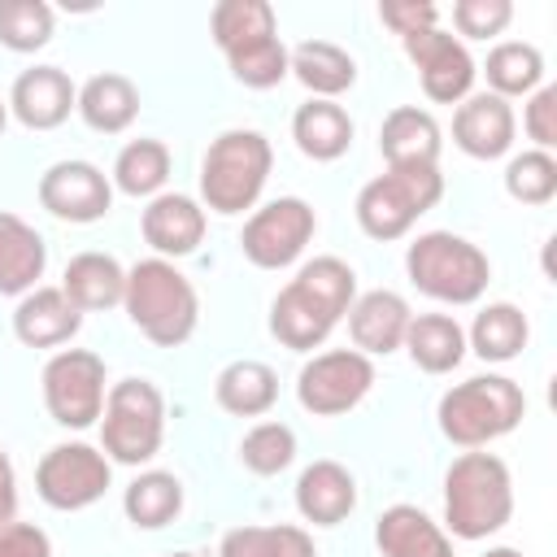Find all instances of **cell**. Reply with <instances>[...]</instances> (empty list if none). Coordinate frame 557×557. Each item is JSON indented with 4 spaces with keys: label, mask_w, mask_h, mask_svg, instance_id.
I'll list each match as a JSON object with an SVG mask.
<instances>
[{
    "label": "cell",
    "mask_w": 557,
    "mask_h": 557,
    "mask_svg": "<svg viewBox=\"0 0 557 557\" xmlns=\"http://www.w3.org/2000/svg\"><path fill=\"white\" fill-rule=\"evenodd\" d=\"M357 300V270L344 257H313L270 300V335L292 352H313Z\"/></svg>",
    "instance_id": "obj_1"
},
{
    "label": "cell",
    "mask_w": 557,
    "mask_h": 557,
    "mask_svg": "<svg viewBox=\"0 0 557 557\" xmlns=\"http://www.w3.org/2000/svg\"><path fill=\"white\" fill-rule=\"evenodd\" d=\"M122 309H126L131 326L144 339H152L157 348L187 344L200 322V296H196L191 278L165 257H144L126 270Z\"/></svg>",
    "instance_id": "obj_2"
},
{
    "label": "cell",
    "mask_w": 557,
    "mask_h": 557,
    "mask_svg": "<svg viewBox=\"0 0 557 557\" xmlns=\"http://www.w3.org/2000/svg\"><path fill=\"white\" fill-rule=\"evenodd\" d=\"M513 518V479L496 453L466 448L444 470V531L457 540H487Z\"/></svg>",
    "instance_id": "obj_3"
},
{
    "label": "cell",
    "mask_w": 557,
    "mask_h": 557,
    "mask_svg": "<svg viewBox=\"0 0 557 557\" xmlns=\"http://www.w3.org/2000/svg\"><path fill=\"white\" fill-rule=\"evenodd\" d=\"M522 418L527 396L509 374H474L466 383H453L435 405L440 435L457 448H487L492 440L509 435Z\"/></svg>",
    "instance_id": "obj_4"
},
{
    "label": "cell",
    "mask_w": 557,
    "mask_h": 557,
    "mask_svg": "<svg viewBox=\"0 0 557 557\" xmlns=\"http://www.w3.org/2000/svg\"><path fill=\"white\" fill-rule=\"evenodd\" d=\"M270 165H274V148L261 131H248V126L222 131L200 161V205L222 218L257 209Z\"/></svg>",
    "instance_id": "obj_5"
},
{
    "label": "cell",
    "mask_w": 557,
    "mask_h": 557,
    "mask_svg": "<svg viewBox=\"0 0 557 557\" xmlns=\"http://www.w3.org/2000/svg\"><path fill=\"white\" fill-rule=\"evenodd\" d=\"M409 283L440 305H474L492 283V261L479 244L453 231H426L405 248Z\"/></svg>",
    "instance_id": "obj_6"
},
{
    "label": "cell",
    "mask_w": 557,
    "mask_h": 557,
    "mask_svg": "<svg viewBox=\"0 0 557 557\" xmlns=\"http://www.w3.org/2000/svg\"><path fill=\"white\" fill-rule=\"evenodd\" d=\"M440 196H444L440 165H387L379 178H370L357 191L352 213L370 239L392 244V239H405L413 222L440 205Z\"/></svg>",
    "instance_id": "obj_7"
},
{
    "label": "cell",
    "mask_w": 557,
    "mask_h": 557,
    "mask_svg": "<svg viewBox=\"0 0 557 557\" xmlns=\"http://www.w3.org/2000/svg\"><path fill=\"white\" fill-rule=\"evenodd\" d=\"M165 440V396L152 379H117L100 413V453L117 466H144Z\"/></svg>",
    "instance_id": "obj_8"
},
{
    "label": "cell",
    "mask_w": 557,
    "mask_h": 557,
    "mask_svg": "<svg viewBox=\"0 0 557 557\" xmlns=\"http://www.w3.org/2000/svg\"><path fill=\"white\" fill-rule=\"evenodd\" d=\"M44 409L65 431H87L104 413V361L91 348H57L39 374Z\"/></svg>",
    "instance_id": "obj_9"
},
{
    "label": "cell",
    "mask_w": 557,
    "mask_h": 557,
    "mask_svg": "<svg viewBox=\"0 0 557 557\" xmlns=\"http://www.w3.org/2000/svg\"><path fill=\"white\" fill-rule=\"evenodd\" d=\"M113 483V461L96 444H52L35 466V492L48 509L78 513L96 505Z\"/></svg>",
    "instance_id": "obj_10"
},
{
    "label": "cell",
    "mask_w": 557,
    "mask_h": 557,
    "mask_svg": "<svg viewBox=\"0 0 557 557\" xmlns=\"http://www.w3.org/2000/svg\"><path fill=\"white\" fill-rule=\"evenodd\" d=\"M374 387V361L357 348L313 352L296 374V400L313 418H339L357 409Z\"/></svg>",
    "instance_id": "obj_11"
},
{
    "label": "cell",
    "mask_w": 557,
    "mask_h": 557,
    "mask_svg": "<svg viewBox=\"0 0 557 557\" xmlns=\"http://www.w3.org/2000/svg\"><path fill=\"white\" fill-rule=\"evenodd\" d=\"M313 231H318L313 205L300 196H278L248 213V222L239 231V252L257 270H287L309 248Z\"/></svg>",
    "instance_id": "obj_12"
},
{
    "label": "cell",
    "mask_w": 557,
    "mask_h": 557,
    "mask_svg": "<svg viewBox=\"0 0 557 557\" xmlns=\"http://www.w3.org/2000/svg\"><path fill=\"white\" fill-rule=\"evenodd\" d=\"M400 44H405V57L418 65V83H422V96L426 100H435V104H461L470 96L479 65H474L470 48L457 35L431 26V30L405 35Z\"/></svg>",
    "instance_id": "obj_13"
},
{
    "label": "cell",
    "mask_w": 557,
    "mask_h": 557,
    "mask_svg": "<svg viewBox=\"0 0 557 557\" xmlns=\"http://www.w3.org/2000/svg\"><path fill=\"white\" fill-rule=\"evenodd\" d=\"M39 205L57 222L87 226L113 209V183L91 161H57L39 174Z\"/></svg>",
    "instance_id": "obj_14"
},
{
    "label": "cell",
    "mask_w": 557,
    "mask_h": 557,
    "mask_svg": "<svg viewBox=\"0 0 557 557\" xmlns=\"http://www.w3.org/2000/svg\"><path fill=\"white\" fill-rule=\"evenodd\" d=\"M78 109V87L61 65H30L9 87V113L26 131H57Z\"/></svg>",
    "instance_id": "obj_15"
},
{
    "label": "cell",
    "mask_w": 557,
    "mask_h": 557,
    "mask_svg": "<svg viewBox=\"0 0 557 557\" xmlns=\"http://www.w3.org/2000/svg\"><path fill=\"white\" fill-rule=\"evenodd\" d=\"M205 205L196 196H183V191H161L148 200V209L139 213V235L144 244L165 257V261H178V257H191L205 239Z\"/></svg>",
    "instance_id": "obj_16"
},
{
    "label": "cell",
    "mask_w": 557,
    "mask_h": 557,
    "mask_svg": "<svg viewBox=\"0 0 557 557\" xmlns=\"http://www.w3.org/2000/svg\"><path fill=\"white\" fill-rule=\"evenodd\" d=\"M518 117L513 104L492 91H470L453 113V144L474 161H496L513 148Z\"/></svg>",
    "instance_id": "obj_17"
},
{
    "label": "cell",
    "mask_w": 557,
    "mask_h": 557,
    "mask_svg": "<svg viewBox=\"0 0 557 557\" xmlns=\"http://www.w3.org/2000/svg\"><path fill=\"white\" fill-rule=\"evenodd\" d=\"M348 339L357 352L366 357H387L405 344V331H409V318L413 309L405 305L400 292L392 287H374V292H361L352 305H348Z\"/></svg>",
    "instance_id": "obj_18"
},
{
    "label": "cell",
    "mask_w": 557,
    "mask_h": 557,
    "mask_svg": "<svg viewBox=\"0 0 557 557\" xmlns=\"http://www.w3.org/2000/svg\"><path fill=\"white\" fill-rule=\"evenodd\" d=\"M296 509L313 527H339L357 509V479L348 466L318 457L296 479Z\"/></svg>",
    "instance_id": "obj_19"
},
{
    "label": "cell",
    "mask_w": 557,
    "mask_h": 557,
    "mask_svg": "<svg viewBox=\"0 0 557 557\" xmlns=\"http://www.w3.org/2000/svg\"><path fill=\"white\" fill-rule=\"evenodd\" d=\"M83 313L65 300L61 287H35L13 309V335L26 348H61L78 335Z\"/></svg>",
    "instance_id": "obj_20"
},
{
    "label": "cell",
    "mask_w": 557,
    "mask_h": 557,
    "mask_svg": "<svg viewBox=\"0 0 557 557\" xmlns=\"http://www.w3.org/2000/svg\"><path fill=\"white\" fill-rule=\"evenodd\" d=\"M374 544L383 557H453L448 531L418 505H387L374 522Z\"/></svg>",
    "instance_id": "obj_21"
},
{
    "label": "cell",
    "mask_w": 557,
    "mask_h": 557,
    "mask_svg": "<svg viewBox=\"0 0 557 557\" xmlns=\"http://www.w3.org/2000/svg\"><path fill=\"white\" fill-rule=\"evenodd\" d=\"M61 292L78 313L113 309V305H122V292H126V265L113 252H96V248L78 252L65 261Z\"/></svg>",
    "instance_id": "obj_22"
},
{
    "label": "cell",
    "mask_w": 557,
    "mask_h": 557,
    "mask_svg": "<svg viewBox=\"0 0 557 557\" xmlns=\"http://www.w3.org/2000/svg\"><path fill=\"white\" fill-rule=\"evenodd\" d=\"M48 270V244L44 235L22 222L17 213H4L0 209V296H26L39 287Z\"/></svg>",
    "instance_id": "obj_23"
},
{
    "label": "cell",
    "mask_w": 557,
    "mask_h": 557,
    "mask_svg": "<svg viewBox=\"0 0 557 557\" xmlns=\"http://www.w3.org/2000/svg\"><path fill=\"white\" fill-rule=\"evenodd\" d=\"M440 122L418 104H396L379 126V152L387 165H440Z\"/></svg>",
    "instance_id": "obj_24"
},
{
    "label": "cell",
    "mask_w": 557,
    "mask_h": 557,
    "mask_svg": "<svg viewBox=\"0 0 557 557\" xmlns=\"http://www.w3.org/2000/svg\"><path fill=\"white\" fill-rule=\"evenodd\" d=\"M287 74L313 96V100H335L357 83V61L339 44L326 39H305L287 52Z\"/></svg>",
    "instance_id": "obj_25"
},
{
    "label": "cell",
    "mask_w": 557,
    "mask_h": 557,
    "mask_svg": "<svg viewBox=\"0 0 557 557\" xmlns=\"http://www.w3.org/2000/svg\"><path fill=\"white\" fill-rule=\"evenodd\" d=\"M352 117L344 104L335 100H305L296 113H292V139L296 148L309 157V161H339L348 148H352Z\"/></svg>",
    "instance_id": "obj_26"
},
{
    "label": "cell",
    "mask_w": 557,
    "mask_h": 557,
    "mask_svg": "<svg viewBox=\"0 0 557 557\" xmlns=\"http://www.w3.org/2000/svg\"><path fill=\"white\" fill-rule=\"evenodd\" d=\"M91 131L100 135H122L131 131V122L139 117V87L126 78V74H91L83 87H78V109H74Z\"/></svg>",
    "instance_id": "obj_27"
},
{
    "label": "cell",
    "mask_w": 557,
    "mask_h": 557,
    "mask_svg": "<svg viewBox=\"0 0 557 557\" xmlns=\"http://www.w3.org/2000/svg\"><path fill=\"white\" fill-rule=\"evenodd\" d=\"M400 348L422 374H453L466 357V331L453 313H413Z\"/></svg>",
    "instance_id": "obj_28"
},
{
    "label": "cell",
    "mask_w": 557,
    "mask_h": 557,
    "mask_svg": "<svg viewBox=\"0 0 557 557\" xmlns=\"http://www.w3.org/2000/svg\"><path fill=\"white\" fill-rule=\"evenodd\" d=\"M213 400L231 413V418H261L274 409L278 400V374L265 366V361H252V357H239L231 366L218 370L213 379Z\"/></svg>",
    "instance_id": "obj_29"
},
{
    "label": "cell",
    "mask_w": 557,
    "mask_h": 557,
    "mask_svg": "<svg viewBox=\"0 0 557 557\" xmlns=\"http://www.w3.org/2000/svg\"><path fill=\"white\" fill-rule=\"evenodd\" d=\"M527 339H531L527 313H522L518 305H509V300L483 305V309L474 313L470 331H466V348H470L479 361H487V366L513 361V357L527 348Z\"/></svg>",
    "instance_id": "obj_30"
},
{
    "label": "cell",
    "mask_w": 557,
    "mask_h": 557,
    "mask_svg": "<svg viewBox=\"0 0 557 557\" xmlns=\"http://www.w3.org/2000/svg\"><path fill=\"white\" fill-rule=\"evenodd\" d=\"M122 513L139 531H161L183 513V483L170 470H144L122 492Z\"/></svg>",
    "instance_id": "obj_31"
},
{
    "label": "cell",
    "mask_w": 557,
    "mask_h": 557,
    "mask_svg": "<svg viewBox=\"0 0 557 557\" xmlns=\"http://www.w3.org/2000/svg\"><path fill=\"white\" fill-rule=\"evenodd\" d=\"M165 178H170V148L161 144V139H152V135H139V139H131V144H122V152L113 157V187L122 191V196H161V187H165Z\"/></svg>",
    "instance_id": "obj_32"
},
{
    "label": "cell",
    "mask_w": 557,
    "mask_h": 557,
    "mask_svg": "<svg viewBox=\"0 0 557 557\" xmlns=\"http://www.w3.org/2000/svg\"><path fill=\"white\" fill-rule=\"evenodd\" d=\"M483 74H487V91L509 100V96H531L540 83H544V52L527 39H505L487 52L483 61Z\"/></svg>",
    "instance_id": "obj_33"
},
{
    "label": "cell",
    "mask_w": 557,
    "mask_h": 557,
    "mask_svg": "<svg viewBox=\"0 0 557 557\" xmlns=\"http://www.w3.org/2000/svg\"><path fill=\"white\" fill-rule=\"evenodd\" d=\"M209 35L222 48V57H231L257 39L278 35V22L265 0H218L209 13Z\"/></svg>",
    "instance_id": "obj_34"
},
{
    "label": "cell",
    "mask_w": 557,
    "mask_h": 557,
    "mask_svg": "<svg viewBox=\"0 0 557 557\" xmlns=\"http://www.w3.org/2000/svg\"><path fill=\"white\" fill-rule=\"evenodd\" d=\"M218 557H318V548L305 527L274 522V527H231L218 544Z\"/></svg>",
    "instance_id": "obj_35"
},
{
    "label": "cell",
    "mask_w": 557,
    "mask_h": 557,
    "mask_svg": "<svg viewBox=\"0 0 557 557\" xmlns=\"http://www.w3.org/2000/svg\"><path fill=\"white\" fill-rule=\"evenodd\" d=\"M239 461L244 470L270 479V474H283L292 461H296V431L287 422H257L244 431L239 440Z\"/></svg>",
    "instance_id": "obj_36"
},
{
    "label": "cell",
    "mask_w": 557,
    "mask_h": 557,
    "mask_svg": "<svg viewBox=\"0 0 557 557\" xmlns=\"http://www.w3.org/2000/svg\"><path fill=\"white\" fill-rule=\"evenodd\" d=\"M52 9L44 0H0V48L39 52L52 39Z\"/></svg>",
    "instance_id": "obj_37"
},
{
    "label": "cell",
    "mask_w": 557,
    "mask_h": 557,
    "mask_svg": "<svg viewBox=\"0 0 557 557\" xmlns=\"http://www.w3.org/2000/svg\"><path fill=\"white\" fill-rule=\"evenodd\" d=\"M505 191H509V200L531 205V209L548 205L557 196V161H553V152L527 148V152L509 157V165H505Z\"/></svg>",
    "instance_id": "obj_38"
},
{
    "label": "cell",
    "mask_w": 557,
    "mask_h": 557,
    "mask_svg": "<svg viewBox=\"0 0 557 557\" xmlns=\"http://www.w3.org/2000/svg\"><path fill=\"white\" fill-rule=\"evenodd\" d=\"M226 65H231L235 83H244L252 91H265V87H278L287 78V48H283L278 35H270V39H257V44L231 52Z\"/></svg>",
    "instance_id": "obj_39"
},
{
    "label": "cell",
    "mask_w": 557,
    "mask_h": 557,
    "mask_svg": "<svg viewBox=\"0 0 557 557\" xmlns=\"http://www.w3.org/2000/svg\"><path fill=\"white\" fill-rule=\"evenodd\" d=\"M513 22L509 0H457L453 4V26L466 39H492Z\"/></svg>",
    "instance_id": "obj_40"
},
{
    "label": "cell",
    "mask_w": 557,
    "mask_h": 557,
    "mask_svg": "<svg viewBox=\"0 0 557 557\" xmlns=\"http://www.w3.org/2000/svg\"><path fill=\"white\" fill-rule=\"evenodd\" d=\"M522 131L540 152L557 148V87L540 83L522 104Z\"/></svg>",
    "instance_id": "obj_41"
},
{
    "label": "cell",
    "mask_w": 557,
    "mask_h": 557,
    "mask_svg": "<svg viewBox=\"0 0 557 557\" xmlns=\"http://www.w3.org/2000/svg\"><path fill=\"white\" fill-rule=\"evenodd\" d=\"M379 22L392 30V35H418V30H431L440 22V9L431 0H383L379 4Z\"/></svg>",
    "instance_id": "obj_42"
},
{
    "label": "cell",
    "mask_w": 557,
    "mask_h": 557,
    "mask_svg": "<svg viewBox=\"0 0 557 557\" xmlns=\"http://www.w3.org/2000/svg\"><path fill=\"white\" fill-rule=\"evenodd\" d=\"M0 557H52V540L35 522H4L0 527Z\"/></svg>",
    "instance_id": "obj_43"
},
{
    "label": "cell",
    "mask_w": 557,
    "mask_h": 557,
    "mask_svg": "<svg viewBox=\"0 0 557 557\" xmlns=\"http://www.w3.org/2000/svg\"><path fill=\"white\" fill-rule=\"evenodd\" d=\"M13 518H17V474H13L9 453L0 448V527Z\"/></svg>",
    "instance_id": "obj_44"
},
{
    "label": "cell",
    "mask_w": 557,
    "mask_h": 557,
    "mask_svg": "<svg viewBox=\"0 0 557 557\" xmlns=\"http://www.w3.org/2000/svg\"><path fill=\"white\" fill-rule=\"evenodd\" d=\"M483 557H522V553H518V548H505V544H500V548H487Z\"/></svg>",
    "instance_id": "obj_45"
},
{
    "label": "cell",
    "mask_w": 557,
    "mask_h": 557,
    "mask_svg": "<svg viewBox=\"0 0 557 557\" xmlns=\"http://www.w3.org/2000/svg\"><path fill=\"white\" fill-rule=\"evenodd\" d=\"M4 126H9V100L0 96V135H4Z\"/></svg>",
    "instance_id": "obj_46"
},
{
    "label": "cell",
    "mask_w": 557,
    "mask_h": 557,
    "mask_svg": "<svg viewBox=\"0 0 557 557\" xmlns=\"http://www.w3.org/2000/svg\"><path fill=\"white\" fill-rule=\"evenodd\" d=\"M170 557H196V553H170Z\"/></svg>",
    "instance_id": "obj_47"
}]
</instances>
